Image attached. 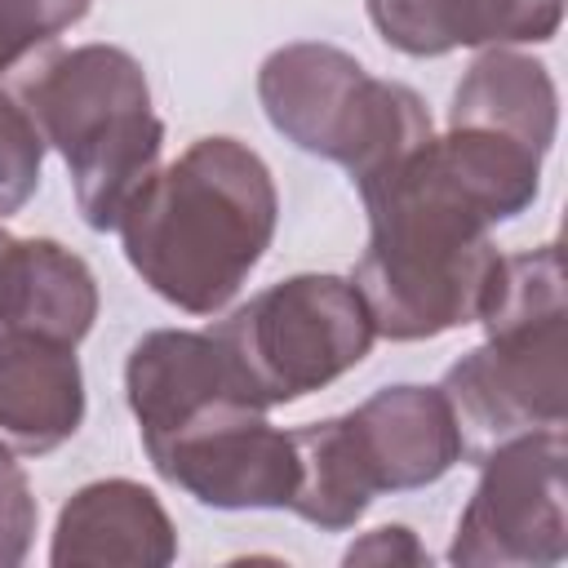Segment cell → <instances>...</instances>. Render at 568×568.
<instances>
[{
	"mask_svg": "<svg viewBox=\"0 0 568 568\" xmlns=\"http://www.w3.org/2000/svg\"><path fill=\"white\" fill-rule=\"evenodd\" d=\"M288 435H293V453H297V493H293L288 510L324 532L355 528L364 519V510L373 506L377 488L355 453L346 413L306 422Z\"/></svg>",
	"mask_w": 568,
	"mask_h": 568,
	"instance_id": "2e32d148",
	"label": "cell"
},
{
	"mask_svg": "<svg viewBox=\"0 0 568 568\" xmlns=\"http://www.w3.org/2000/svg\"><path fill=\"white\" fill-rule=\"evenodd\" d=\"M18 98L44 146L62 155L84 226L115 231L164 151L142 62L120 44L58 49L27 71Z\"/></svg>",
	"mask_w": 568,
	"mask_h": 568,
	"instance_id": "277c9868",
	"label": "cell"
},
{
	"mask_svg": "<svg viewBox=\"0 0 568 568\" xmlns=\"http://www.w3.org/2000/svg\"><path fill=\"white\" fill-rule=\"evenodd\" d=\"M155 475L213 510H288L297 493V453L288 430L253 417L164 457Z\"/></svg>",
	"mask_w": 568,
	"mask_h": 568,
	"instance_id": "8fae6325",
	"label": "cell"
},
{
	"mask_svg": "<svg viewBox=\"0 0 568 568\" xmlns=\"http://www.w3.org/2000/svg\"><path fill=\"white\" fill-rule=\"evenodd\" d=\"M280 195L240 138H195L155 169L115 231L142 284L186 315H217L271 248Z\"/></svg>",
	"mask_w": 568,
	"mask_h": 568,
	"instance_id": "7a4b0ae2",
	"label": "cell"
},
{
	"mask_svg": "<svg viewBox=\"0 0 568 568\" xmlns=\"http://www.w3.org/2000/svg\"><path fill=\"white\" fill-rule=\"evenodd\" d=\"M124 399L138 417L151 466L226 426L266 417L271 408L213 328L146 333L124 359Z\"/></svg>",
	"mask_w": 568,
	"mask_h": 568,
	"instance_id": "ba28073f",
	"label": "cell"
},
{
	"mask_svg": "<svg viewBox=\"0 0 568 568\" xmlns=\"http://www.w3.org/2000/svg\"><path fill=\"white\" fill-rule=\"evenodd\" d=\"M98 320V280L80 253L49 235L0 226V333L84 342Z\"/></svg>",
	"mask_w": 568,
	"mask_h": 568,
	"instance_id": "5bb4252c",
	"label": "cell"
},
{
	"mask_svg": "<svg viewBox=\"0 0 568 568\" xmlns=\"http://www.w3.org/2000/svg\"><path fill=\"white\" fill-rule=\"evenodd\" d=\"M448 124L453 129H488V133L515 138V142L532 146L537 155H546L555 142V129H559V93H555L546 62L515 53L506 44L484 49L466 67L462 84L453 89Z\"/></svg>",
	"mask_w": 568,
	"mask_h": 568,
	"instance_id": "9a60e30c",
	"label": "cell"
},
{
	"mask_svg": "<svg viewBox=\"0 0 568 568\" xmlns=\"http://www.w3.org/2000/svg\"><path fill=\"white\" fill-rule=\"evenodd\" d=\"M40 164H44L40 129H36L31 111L22 106V98L0 84V222L36 195Z\"/></svg>",
	"mask_w": 568,
	"mask_h": 568,
	"instance_id": "ac0fdd59",
	"label": "cell"
},
{
	"mask_svg": "<svg viewBox=\"0 0 568 568\" xmlns=\"http://www.w3.org/2000/svg\"><path fill=\"white\" fill-rule=\"evenodd\" d=\"M257 98L275 133L306 155L342 164L355 186L382 178L435 133L422 93L368 75L364 62L324 40L266 53Z\"/></svg>",
	"mask_w": 568,
	"mask_h": 568,
	"instance_id": "5b68a950",
	"label": "cell"
},
{
	"mask_svg": "<svg viewBox=\"0 0 568 568\" xmlns=\"http://www.w3.org/2000/svg\"><path fill=\"white\" fill-rule=\"evenodd\" d=\"M84 422V373L75 346L0 333V448L13 457H44L62 448Z\"/></svg>",
	"mask_w": 568,
	"mask_h": 568,
	"instance_id": "7c38bea8",
	"label": "cell"
},
{
	"mask_svg": "<svg viewBox=\"0 0 568 568\" xmlns=\"http://www.w3.org/2000/svg\"><path fill=\"white\" fill-rule=\"evenodd\" d=\"M40 506L31 497L27 470L13 462L9 448H0V568H18L31 550Z\"/></svg>",
	"mask_w": 568,
	"mask_h": 568,
	"instance_id": "d6986e66",
	"label": "cell"
},
{
	"mask_svg": "<svg viewBox=\"0 0 568 568\" xmlns=\"http://www.w3.org/2000/svg\"><path fill=\"white\" fill-rule=\"evenodd\" d=\"M355 191L368 213V248L351 284L373 315V333L426 342L475 324L501 257L488 235L497 222L448 169L435 133Z\"/></svg>",
	"mask_w": 568,
	"mask_h": 568,
	"instance_id": "6da1fadb",
	"label": "cell"
},
{
	"mask_svg": "<svg viewBox=\"0 0 568 568\" xmlns=\"http://www.w3.org/2000/svg\"><path fill=\"white\" fill-rule=\"evenodd\" d=\"M346 426L377 493L426 488L462 462V435L439 386H382L346 413Z\"/></svg>",
	"mask_w": 568,
	"mask_h": 568,
	"instance_id": "9c48e42d",
	"label": "cell"
},
{
	"mask_svg": "<svg viewBox=\"0 0 568 568\" xmlns=\"http://www.w3.org/2000/svg\"><path fill=\"white\" fill-rule=\"evenodd\" d=\"M342 564H430V555L404 524H382V528L364 532L342 555Z\"/></svg>",
	"mask_w": 568,
	"mask_h": 568,
	"instance_id": "ffe728a7",
	"label": "cell"
},
{
	"mask_svg": "<svg viewBox=\"0 0 568 568\" xmlns=\"http://www.w3.org/2000/svg\"><path fill=\"white\" fill-rule=\"evenodd\" d=\"M178 559V528L138 479H93L75 488L53 524V568H164Z\"/></svg>",
	"mask_w": 568,
	"mask_h": 568,
	"instance_id": "30bf717a",
	"label": "cell"
},
{
	"mask_svg": "<svg viewBox=\"0 0 568 568\" xmlns=\"http://www.w3.org/2000/svg\"><path fill=\"white\" fill-rule=\"evenodd\" d=\"M568 444L559 426L524 430L479 457V484L462 506L448 564L550 568L568 555Z\"/></svg>",
	"mask_w": 568,
	"mask_h": 568,
	"instance_id": "52a82bcc",
	"label": "cell"
},
{
	"mask_svg": "<svg viewBox=\"0 0 568 568\" xmlns=\"http://www.w3.org/2000/svg\"><path fill=\"white\" fill-rule=\"evenodd\" d=\"M213 333L231 346L266 404L324 390L351 373L377 337L359 288L328 271H302L253 293Z\"/></svg>",
	"mask_w": 568,
	"mask_h": 568,
	"instance_id": "8992f818",
	"label": "cell"
},
{
	"mask_svg": "<svg viewBox=\"0 0 568 568\" xmlns=\"http://www.w3.org/2000/svg\"><path fill=\"white\" fill-rule=\"evenodd\" d=\"M89 9L93 0H0V75L22 71Z\"/></svg>",
	"mask_w": 568,
	"mask_h": 568,
	"instance_id": "e0dca14e",
	"label": "cell"
},
{
	"mask_svg": "<svg viewBox=\"0 0 568 568\" xmlns=\"http://www.w3.org/2000/svg\"><path fill=\"white\" fill-rule=\"evenodd\" d=\"M364 9L377 36L408 58L546 44L564 22V0H364Z\"/></svg>",
	"mask_w": 568,
	"mask_h": 568,
	"instance_id": "4fadbf2b",
	"label": "cell"
},
{
	"mask_svg": "<svg viewBox=\"0 0 568 568\" xmlns=\"http://www.w3.org/2000/svg\"><path fill=\"white\" fill-rule=\"evenodd\" d=\"M479 324L488 337L448 364L439 382L466 462H479L488 448L524 430L564 426L568 297L559 244L501 253L479 306Z\"/></svg>",
	"mask_w": 568,
	"mask_h": 568,
	"instance_id": "3957f363",
	"label": "cell"
}]
</instances>
